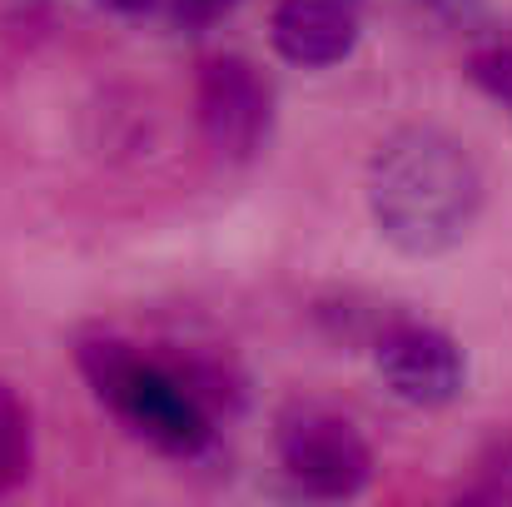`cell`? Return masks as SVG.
Here are the masks:
<instances>
[{"label": "cell", "mask_w": 512, "mask_h": 507, "mask_svg": "<svg viewBox=\"0 0 512 507\" xmlns=\"http://www.w3.org/2000/svg\"><path fill=\"white\" fill-rule=\"evenodd\" d=\"M199 125H204V140L224 160H254L264 150L269 130H274L269 80L239 55L204 60V70H199Z\"/></svg>", "instance_id": "obj_4"}, {"label": "cell", "mask_w": 512, "mask_h": 507, "mask_svg": "<svg viewBox=\"0 0 512 507\" xmlns=\"http://www.w3.org/2000/svg\"><path fill=\"white\" fill-rule=\"evenodd\" d=\"M194 20H214V15H224L229 5H239V0H179Z\"/></svg>", "instance_id": "obj_10"}, {"label": "cell", "mask_w": 512, "mask_h": 507, "mask_svg": "<svg viewBox=\"0 0 512 507\" xmlns=\"http://www.w3.org/2000/svg\"><path fill=\"white\" fill-rule=\"evenodd\" d=\"M35 468V428H30V408L25 398L0 383V498L15 493Z\"/></svg>", "instance_id": "obj_7"}, {"label": "cell", "mask_w": 512, "mask_h": 507, "mask_svg": "<svg viewBox=\"0 0 512 507\" xmlns=\"http://www.w3.org/2000/svg\"><path fill=\"white\" fill-rule=\"evenodd\" d=\"M423 5H433V10L448 15V20H468V15H473V0H423Z\"/></svg>", "instance_id": "obj_11"}, {"label": "cell", "mask_w": 512, "mask_h": 507, "mask_svg": "<svg viewBox=\"0 0 512 507\" xmlns=\"http://www.w3.org/2000/svg\"><path fill=\"white\" fill-rule=\"evenodd\" d=\"M378 378L393 398L413 408H448L468 388V358L443 329L428 324H398L373 348Z\"/></svg>", "instance_id": "obj_5"}, {"label": "cell", "mask_w": 512, "mask_h": 507, "mask_svg": "<svg viewBox=\"0 0 512 507\" xmlns=\"http://www.w3.org/2000/svg\"><path fill=\"white\" fill-rule=\"evenodd\" d=\"M279 463L299 493L324 503H348L373 483V448L363 433L319 403H294L279 418Z\"/></svg>", "instance_id": "obj_3"}, {"label": "cell", "mask_w": 512, "mask_h": 507, "mask_svg": "<svg viewBox=\"0 0 512 507\" xmlns=\"http://www.w3.org/2000/svg\"><path fill=\"white\" fill-rule=\"evenodd\" d=\"M468 75H473V85H478L488 100H498L512 115V50H503V45L478 50V55L468 60Z\"/></svg>", "instance_id": "obj_8"}, {"label": "cell", "mask_w": 512, "mask_h": 507, "mask_svg": "<svg viewBox=\"0 0 512 507\" xmlns=\"http://www.w3.org/2000/svg\"><path fill=\"white\" fill-rule=\"evenodd\" d=\"M483 478H488L483 498H512V438H508V443H498V448L488 453Z\"/></svg>", "instance_id": "obj_9"}, {"label": "cell", "mask_w": 512, "mask_h": 507, "mask_svg": "<svg viewBox=\"0 0 512 507\" xmlns=\"http://www.w3.org/2000/svg\"><path fill=\"white\" fill-rule=\"evenodd\" d=\"M274 50L299 70L343 65L358 45V15L348 0H279L269 20Z\"/></svg>", "instance_id": "obj_6"}, {"label": "cell", "mask_w": 512, "mask_h": 507, "mask_svg": "<svg viewBox=\"0 0 512 507\" xmlns=\"http://www.w3.org/2000/svg\"><path fill=\"white\" fill-rule=\"evenodd\" d=\"M80 373L95 388V398L145 443H155L170 458H194L209 448V408L204 398L165 373L160 363H150L145 353H135L120 338H85L80 343Z\"/></svg>", "instance_id": "obj_2"}, {"label": "cell", "mask_w": 512, "mask_h": 507, "mask_svg": "<svg viewBox=\"0 0 512 507\" xmlns=\"http://www.w3.org/2000/svg\"><path fill=\"white\" fill-rule=\"evenodd\" d=\"M378 234L408 259H438L468 239L483 209V174L463 140L433 125L393 130L368 160Z\"/></svg>", "instance_id": "obj_1"}]
</instances>
